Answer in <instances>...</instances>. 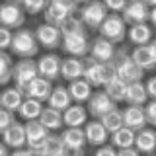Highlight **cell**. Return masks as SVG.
<instances>
[{"label":"cell","instance_id":"1","mask_svg":"<svg viewBox=\"0 0 156 156\" xmlns=\"http://www.w3.org/2000/svg\"><path fill=\"white\" fill-rule=\"evenodd\" d=\"M113 66H115V76L119 78V80H123L127 86L136 84V82H143L144 70H140V68L136 66V62L131 58V55L127 53L125 47H119L115 51Z\"/></svg>","mask_w":156,"mask_h":156},{"label":"cell","instance_id":"2","mask_svg":"<svg viewBox=\"0 0 156 156\" xmlns=\"http://www.w3.org/2000/svg\"><path fill=\"white\" fill-rule=\"evenodd\" d=\"M12 53L18 55L20 58H33L39 53V43H37V37H35V31L31 29H18L14 31V37H12Z\"/></svg>","mask_w":156,"mask_h":156},{"label":"cell","instance_id":"3","mask_svg":"<svg viewBox=\"0 0 156 156\" xmlns=\"http://www.w3.org/2000/svg\"><path fill=\"white\" fill-rule=\"evenodd\" d=\"M76 12H78V4L72 2V0H53V2L47 4L43 14H45V23L61 27L65 23V20L74 16Z\"/></svg>","mask_w":156,"mask_h":156},{"label":"cell","instance_id":"4","mask_svg":"<svg viewBox=\"0 0 156 156\" xmlns=\"http://www.w3.org/2000/svg\"><path fill=\"white\" fill-rule=\"evenodd\" d=\"M26 22V12L22 8V2L14 0V2H4L0 4V27L6 29H22Z\"/></svg>","mask_w":156,"mask_h":156},{"label":"cell","instance_id":"5","mask_svg":"<svg viewBox=\"0 0 156 156\" xmlns=\"http://www.w3.org/2000/svg\"><path fill=\"white\" fill-rule=\"evenodd\" d=\"M35 78H39V70H37V62L33 58H22L20 62L14 65V76L12 80L16 82V88L22 92L27 90V86L31 84Z\"/></svg>","mask_w":156,"mask_h":156},{"label":"cell","instance_id":"6","mask_svg":"<svg viewBox=\"0 0 156 156\" xmlns=\"http://www.w3.org/2000/svg\"><path fill=\"white\" fill-rule=\"evenodd\" d=\"M125 35H127V23L123 22L121 14H107L105 22L100 27V37L107 39L115 45V43L123 41Z\"/></svg>","mask_w":156,"mask_h":156},{"label":"cell","instance_id":"7","mask_svg":"<svg viewBox=\"0 0 156 156\" xmlns=\"http://www.w3.org/2000/svg\"><path fill=\"white\" fill-rule=\"evenodd\" d=\"M80 12V20L84 26H88L90 29H100L101 23L105 22L107 18V10L104 6V2H88V4H82L78 8Z\"/></svg>","mask_w":156,"mask_h":156},{"label":"cell","instance_id":"8","mask_svg":"<svg viewBox=\"0 0 156 156\" xmlns=\"http://www.w3.org/2000/svg\"><path fill=\"white\" fill-rule=\"evenodd\" d=\"M121 18L129 26H143L150 20V8L146 6L144 0H133L127 2L125 10L121 12Z\"/></svg>","mask_w":156,"mask_h":156},{"label":"cell","instance_id":"9","mask_svg":"<svg viewBox=\"0 0 156 156\" xmlns=\"http://www.w3.org/2000/svg\"><path fill=\"white\" fill-rule=\"evenodd\" d=\"M86 109H88V113L94 117V119L100 121L101 117H105L107 113H111L113 109H117V105L105 92H94L92 98H90V101H88Z\"/></svg>","mask_w":156,"mask_h":156},{"label":"cell","instance_id":"10","mask_svg":"<svg viewBox=\"0 0 156 156\" xmlns=\"http://www.w3.org/2000/svg\"><path fill=\"white\" fill-rule=\"evenodd\" d=\"M115 45L111 41H107L104 37H96L94 41L90 43V57L94 58L100 65H107V62H113L115 57Z\"/></svg>","mask_w":156,"mask_h":156},{"label":"cell","instance_id":"11","mask_svg":"<svg viewBox=\"0 0 156 156\" xmlns=\"http://www.w3.org/2000/svg\"><path fill=\"white\" fill-rule=\"evenodd\" d=\"M35 37H37V43L45 49H57L62 45L61 29L55 26H49V23H41V26L35 27Z\"/></svg>","mask_w":156,"mask_h":156},{"label":"cell","instance_id":"12","mask_svg":"<svg viewBox=\"0 0 156 156\" xmlns=\"http://www.w3.org/2000/svg\"><path fill=\"white\" fill-rule=\"evenodd\" d=\"M61 62L62 58L55 55V53H47L43 55L41 58L37 61V70H39V76L45 78V80H57L61 76Z\"/></svg>","mask_w":156,"mask_h":156},{"label":"cell","instance_id":"13","mask_svg":"<svg viewBox=\"0 0 156 156\" xmlns=\"http://www.w3.org/2000/svg\"><path fill=\"white\" fill-rule=\"evenodd\" d=\"M61 47L65 49L68 55H72L74 58H86V55L90 53V41H88L86 33L62 37V45Z\"/></svg>","mask_w":156,"mask_h":156},{"label":"cell","instance_id":"14","mask_svg":"<svg viewBox=\"0 0 156 156\" xmlns=\"http://www.w3.org/2000/svg\"><path fill=\"white\" fill-rule=\"evenodd\" d=\"M26 140H27V148L29 150H43V143L49 136V131L37 121H27L26 125Z\"/></svg>","mask_w":156,"mask_h":156},{"label":"cell","instance_id":"15","mask_svg":"<svg viewBox=\"0 0 156 156\" xmlns=\"http://www.w3.org/2000/svg\"><path fill=\"white\" fill-rule=\"evenodd\" d=\"M123 125L127 129L135 131V133H139V131L146 129V115H144V107H135V105H129L127 109H123Z\"/></svg>","mask_w":156,"mask_h":156},{"label":"cell","instance_id":"16","mask_svg":"<svg viewBox=\"0 0 156 156\" xmlns=\"http://www.w3.org/2000/svg\"><path fill=\"white\" fill-rule=\"evenodd\" d=\"M2 140H4L6 146H10V148H14V150L23 148V146L27 144V140H26V127L16 121V123L10 125L8 129L2 133Z\"/></svg>","mask_w":156,"mask_h":156},{"label":"cell","instance_id":"17","mask_svg":"<svg viewBox=\"0 0 156 156\" xmlns=\"http://www.w3.org/2000/svg\"><path fill=\"white\" fill-rule=\"evenodd\" d=\"M84 135H86V143L92 144V146H105L107 143V136H109V133L105 131V127L101 125V121H90V123H86L84 127Z\"/></svg>","mask_w":156,"mask_h":156},{"label":"cell","instance_id":"18","mask_svg":"<svg viewBox=\"0 0 156 156\" xmlns=\"http://www.w3.org/2000/svg\"><path fill=\"white\" fill-rule=\"evenodd\" d=\"M88 119V109L82 105H70L62 113V125H66V129H82V125H86Z\"/></svg>","mask_w":156,"mask_h":156},{"label":"cell","instance_id":"19","mask_svg":"<svg viewBox=\"0 0 156 156\" xmlns=\"http://www.w3.org/2000/svg\"><path fill=\"white\" fill-rule=\"evenodd\" d=\"M23 94H26V98H31V100H37V101H45V100L49 101V98L53 94V86H51L49 80L39 76L27 86V90L23 92Z\"/></svg>","mask_w":156,"mask_h":156},{"label":"cell","instance_id":"20","mask_svg":"<svg viewBox=\"0 0 156 156\" xmlns=\"http://www.w3.org/2000/svg\"><path fill=\"white\" fill-rule=\"evenodd\" d=\"M23 100H26V94H23L22 90H18L16 86L6 88V90L0 94V107H2V109H8L10 113H14V111H20Z\"/></svg>","mask_w":156,"mask_h":156},{"label":"cell","instance_id":"21","mask_svg":"<svg viewBox=\"0 0 156 156\" xmlns=\"http://www.w3.org/2000/svg\"><path fill=\"white\" fill-rule=\"evenodd\" d=\"M82 70H84V58H74L68 57L62 58L61 62V76L68 82H74L82 78Z\"/></svg>","mask_w":156,"mask_h":156},{"label":"cell","instance_id":"22","mask_svg":"<svg viewBox=\"0 0 156 156\" xmlns=\"http://www.w3.org/2000/svg\"><path fill=\"white\" fill-rule=\"evenodd\" d=\"M135 150L136 152H143V154H152L156 152V131L154 129H143L136 133L135 139Z\"/></svg>","mask_w":156,"mask_h":156},{"label":"cell","instance_id":"23","mask_svg":"<svg viewBox=\"0 0 156 156\" xmlns=\"http://www.w3.org/2000/svg\"><path fill=\"white\" fill-rule=\"evenodd\" d=\"M68 94H70L72 101H76L78 105H82L84 101H90L94 90H92V86L88 84L84 78H80V80H74V82L68 84Z\"/></svg>","mask_w":156,"mask_h":156},{"label":"cell","instance_id":"24","mask_svg":"<svg viewBox=\"0 0 156 156\" xmlns=\"http://www.w3.org/2000/svg\"><path fill=\"white\" fill-rule=\"evenodd\" d=\"M70 105H72V98L68 94V88H65V86H55L53 88V94L49 98V107L65 113Z\"/></svg>","mask_w":156,"mask_h":156},{"label":"cell","instance_id":"25","mask_svg":"<svg viewBox=\"0 0 156 156\" xmlns=\"http://www.w3.org/2000/svg\"><path fill=\"white\" fill-rule=\"evenodd\" d=\"M131 58L136 62V66L140 70H154L156 68V58L152 55L148 45H143V47H135L133 53H131Z\"/></svg>","mask_w":156,"mask_h":156},{"label":"cell","instance_id":"26","mask_svg":"<svg viewBox=\"0 0 156 156\" xmlns=\"http://www.w3.org/2000/svg\"><path fill=\"white\" fill-rule=\"evenodd\" d=\"M125 101L129 105L135 107H143L146 101H148V94H146V86L143 82H136V84H129L127 86V96Z\"/></svg>","mask_w":156,"mask_h":156},{"label":"cell","instance_id":"27","mask_svg":"<svg viewBox=\"0 0 156 156\" xmlns=\"http://www.w3.org/2000/svg\"><path fill=\"white\" fill-rule=\"evenodd\" d=\"M100 68H101V65H100V62H96L90 55L84 58V70H82V78H84V80H86L92 88H100V86H101Z\"/></svg>","mask_w":156,"mask_h":156},{"label":"cell","instance_id":"28","mask_svg":"<svg viewBox=\"0 0 156 156\" xmlns=\"http://www.w3.org/2000/svg\"><path fill=\"white\" fill-rule=\"evenodd\" d=\"M127 33H129L131 43L136 47L150 45V41H152V27L146 26V23H143V26H131Z\"/></svg>","mask_w":156,"mask_h":156},{"label":"cell","instance_id":"29","mask_svg":"<svg viewBox=\"0 0 156 156\" xmlns=\"http://www.w3.org/2000/svg\"><path fill=\"white\" fill-rule=\"evenodd\" d=\"M43 109H45V107H43L41 101L31 100V98H26L18 113H20V117H22V119H26V121H37L39 117H41Z\"/></svg>","mask_w":156,"mask_h":156},{"label":"cell","instance_id":"30","mask_svg":"<svg viewBox=\"0 0 156 156\" xmlns=\"http://www.w3.org/2000/svg\"><path fill=\"white\" fill-rule=\"evenodd\" d=\"M135 139H136V133L131 129H127V127H123V129H119L117 133L111 135V146L113 148H135Z\"/></svg>","mask_w":156,"mask_h":156},{"label":"cell","instance_id":"31","mask_svg":"<svg viewBox=\"0 0 156 156\" xmlns=\"http://www.w3.org/2000/svg\"><path fill=\"white\" fill-rule=\"evenodd\" d=\"M39 123L45 127L47 131H57L62 127V113L57 109H51V107H45L41 117H39Z\"/></svg>","mask_w":156,"mask_h":156},{"label":"cell","instance_id":"32","mask_svg":"<svg viewBox=\"0 0 156 156\" xmlns=\"http://www.w3.org/2000/svg\"><path fill=\"white\" fill-rule=\"evenodd\" d=\"M61 139L65 146H70V148H84L86 144L84 129H65L61 133Z\"/></svg>","mask_w":156,"mask_h":156},{"label":"cell","instance_id":"33","mask_svg":"<svg viewBox=\"0 0 156 156\" xmlns=\"http://www.w3.org/2000/svg\"><path fill=\"white\" fill-rule=\"evenodd\" d=\"M104 92L115 101V104H117V101H125V96H127V84H125L123 80H119V78H113L109 84H105V86H104Z\"/></svg>","mask_w":156,"mask_h":156},{"label":"cell","instance_id":"34","mask_svg":"<svg viewBox=\"0 0 156 156\" xmlns=\"http://www.w3.org/2000/svg\"><path fill=\"white\" fill-rule=\"evenodd\" d=\"M100 121H101V125L105 127V131H107V133H111V135L125 127L123 125V111H121V109H113L111 113H107L105 117H101Z\"/></svg>","mask_w":156,"mask_h":156},{"label":"cell","instance_id":"35","mask_svg":"<svg viewBox=\"0 0 156 156\" xmlns=\"http://www.w3.org/2000/svg\"><path fill=\"white\" fill-rule=\"evenodd\" d=\"M14 76V61L6 51H0V86L8 84Z\"/></svg>","mask_w":156,"mask_h":156},{"label":"cell","instance_id":"36","mask_svg":"<svg viewBox=\"0 0 156 156\" xmlns=\"http://www.w3.org/2000/svg\"><path fill=\"white\" fill-rule=\"evenodd\" d=\"M65 150V143H62L61 135H49L43 143V150L41 152L45 156H61Z\"/></svg>","mask_w":156,"mask_h":156},{"label":"cell","instance_id":"37","mask_svg":"<svg viewBox=\"0 0 156 156\" xmlns=\"http://www.w3.org/2000/svg\"><path fill=\"white\" fill-rule=\"evenodd\" d=\"M58 29H61L62 37H70V35H80V33H86L84 31V23H82L80 16H70L68 20H65V23H62Z\"/></svg>","mask_w":156,"mask_h":156},{"label":"cell","instance_id":"38","mask_svg":"<svg viewBox=\"0 0 156 156\" xmlns=\"http://www.w3.org/2000/svg\"><path fill=\"white\" fill-rule=\"evenodd\" d=\"M47 4L45 0H23L22 2V8H23V12L26 14H39V12H45V8H47Z\"/></svg>","mask_w":156,"mask_h":156},{"label":"cell","instance_id":"39","mask_svg":"<svg viewBox=\"0 0 156 156\" xmlns=\"http://www.w3.org/2000/svg\"><path fill=\"white\" fill-rule=\"evenodd\" d=\"M100 76H101V86H105V84H109L115 76V66H113V62H107V65H101L100 68Z\"/></svg>","mask_w":156,"mask_h":156},{"label":"cell","instance_id":"40","mask_svg":"<svg viewBox=\"0 0 156 156\" xmlns=\"http://www.w3.org/2000/svg\"><path fill=\"white\" fill-rule=\"evenodd\" d=\"M14 123H16L14 113H10L8 109H2V107H0V135H2L10 125H14Z\"/></svg>","mask_w":156,"mask_h":156},{"label":"cell","instance_id":"41","mask_svg":"<svg viewBox=\"0 0 156 156\" xmlns=\"http://www.w3.org/2000/svg\"><path fill=\"white\" fill-rule=\"evenodd\" d=\"M104 6H105L107 12H111V14H121L125 10L127 2H125V0H105Z\"/></svg>","mask_w":156,"mask_h":156},{"label":"cell","instance_id":"42","mask_svg":"<svg viewBox=\"0 0 156 156\" xmlns=\"http://www.w3.org/2000/svg\"><path fill=\"white\" fill-rule=\"evenodd\" d=\"M12 37L14 33L6 27H0V51H6V49L12 47Z\"/></svg>","mask_w":156,"mask_h":156},{"label":"cell","instance_id":"43","mask_svg":"<svg viewBox=\"0 0 156 156\" xmlns=\"http://www.w3.org/2000/svg\"><path fill=\"white\" fill-rule=\"evenodd\" d=\"M144 115H146V123L148 125H156V100L148 101L144 105Z\"/></svg>","mask_w":156,"mask_h":156},{"label":"cell","instance_id":"44","mask_svg":"<svg viewBox=\"0 0 156 156\" xmlns=\"http://www.w3.org/2000/svg\"><path fill=\"white\" fill-rule=\"evenodd\" d=\"M144 86H146V94H148V98L156 100V76H150Z\"/></svg>","mask_w":156,"mask_h":156},{"label":"cell","instance_id":"45","mask_svg":"<svg viewBox=\"0 0 156 156\" xmlns=\"http://www.w3.org/2000/svg\"><path fill=\"white\" fill-rule=\"evenodd\" d=\"M96 156H117V150L111 144H105V146H101V148L96 150Z\"/></svg>","mask_w":156,"mask_h":156},{"label":"cell","instance_id":"46","mask_svg":"<svg viewBox=\"0 0 156 156\" xmlns=\"http://www.w3.org/2000/svg\"><path fill=\"white\" fill-rule=\"evenodd\" d=\"M61 156H84V148H70V146H65Z\"/></svg>","mask_w":156,"mask_h":156},{"label":"cell","instance_id":"47","mask_svg":"<svg viewBox=\"0 0 156 156\" xmlns=\"http://www.w3.org/2000/svg\"><path fill=\"white\" fill-rule=\"evenodd\" d=\"M117 156H139L135 148H123V150H117Z\"/></svg>","mask_w":156,"mask_h":156},{"label":"cell","instance_id":"48","mask_svg":"<svg viewBox=\"0 0 156 156\" xmlns=\"http://www.w3.org/2000/svg\"><path fill=\"white\" fill-rule=\"evenodd\" d=\"M10 156H31V152H29V148H20V150H14Z\"/></svg>","mask_w":156,"mask_h":156},{"label":"cell","instance_id":"49","mask_svg":"<svg viewBox=\"0 0 156 156\" xmlns=\"http://www.w3.org/2000/svg\"><path fill=\"white\" fill-rule=\"evenodd\" d=\"M0 156H10V152H8V146L4 144V143H0Z\"/></svg>","mask_w":156,"mask_h":156},{"label":"cell","instance_id":"50","mask_svg":"<svg viewBox=\"0 0 156 156\" xmlns=\"http://www.w3.org/2000/svg\"><path fill=\"white\" fill-rule=\"evenodd\" d=\"M150 23H152V27H156V8L150 10Z\"/></svg>","mask_w":156,"mask_h":156},{"label":"cell","instance_id":"51","mask_svg":"<svg viewBox=\"0 0 156 156\" xmlns=\"http://www.w3.org/2000/svg\"><path fill=\"white\" fill-rule=\"evenodd\" d=\"M150 51H152V55H154V58H156V39H152V41H150Z\"/></svg>","mask_w":156,"mask_h":156},{"label":"cell","instance_id":"52","mask_svg":"<svg viewBox=\"0 0 156 156\" xmlns=\"http://www.w3.org/2000/svg\"><path fill=\"white\" fill-rule=\"evenodd\" d=\"M29 152H31V156H45L41 150H29Z\"/></svg>","mask_w":156,"mask_h":156}]
</instances>
